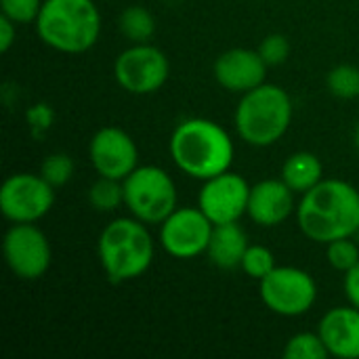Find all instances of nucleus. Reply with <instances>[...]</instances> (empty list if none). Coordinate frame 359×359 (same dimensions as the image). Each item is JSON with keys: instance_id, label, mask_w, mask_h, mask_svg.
Wrapping results in <instances>:
<instances>
[{"instance_id": "1", "label": "nucleus", "mask_w": 359, "mask_h": 359, "mask_svg": "<svg viewBox=\"0 0 359 359\" xmlns=\"http://www.w3.org/2000/svg\"><path fill=\"white\" fill-rule=\"evenodd\" d=\"M297 223L305 238L330 244L359 231V189L343 179H322L301 196Z\"/></svg>"}, {"instance_id": "2", "label": "nucleus", "mask_w": 359, "mask_h": 359, "mask_svg": "<svg viewBox=\"0 0 359 359\" xmlns=\"http://www.w3.org/2000/svg\"><path fill=\"white\" fill-rule=\"evenodd\" d=\"M168 151L175 166L198 181L231 170L236 158L231 135L208 118H187L179 122L170 135Z\"/></svg>"}, {"instance_id": "3", "label": "nucleus", "mask_w": 359, "mask_h": 359, "mask_svg": "<svg viewBox=\"0 0 359 359\" xmlns=\"http://www.w3.org/2000/svg\"><path fill=\"white\" fill-rule=\"evenodd\" d=\"M156 242L149 225L135 217L109 221L97 240V257L107 280L126 284L141 278L154 263Z\"/></svg>"}, {"instance_id": "4", "label": "nucleus", "mask_w": 359, "mask_h": 359, "mask_svg": "<svg viewBox=\"0 0 359 359\" xmlns=\"http://www.w3.org/2000/svg\"><path fill=\"white\" fill-rule=\"evenodd\" d=\"M36 32L57 53H86L101 36L99 6L95 0H44L36 19Z\"/></svg>"}, {"instance_id": "5", "label": "nucleus", "mask_w": 359, "mask_h": 359, "mask_svg": "<svg viewBox=\"0 0 359 359\" xmlns=\"http://www.w3.org/2000/svg\"><path fill=\"white\" fill-rule=\"evenodd\" d=\"M292 99L280 84L263 82L242 95L233 120L242 141L252 147L278 143L292 124Z\"/></svg>"}, {"instance_id": "6", "label": "nucleus", "mask_w": 359, "mask_h": 359, "mask_svg": "<svg viewBox=\"0 0 359 359\" xmlns=\"http://www.w3.org/2000/svg\"><path fill=\"white\" fill-rule=\"evenodd\" d=\"M122 185L124 208L147 225H160L177 208V185L162 166H137Z\"/></svg>"}, {"instance_id": "7", "label": "nucleus", "mask_w": 359, "mask_h": 359, "mask_svg": "<svg viewBox=\"0 0 359 359\" xmlns=\"http://www.w3.org/2000/svg\"><path fill=\"white\" fill-rule=\"evenodd\" d=\"M263 305L282 318L305 316L318 301V284L313 276L301 267H276L259 282Z\"/></svg>"}, {"instance_id": "8", "label": "nucleus", "mask_w": 359, "mask_h": 359, "mask_svg": "<svg viewBox=\"0 0 359 359\" xmlns=\"http://www.w3.org/2000/svg\"><path fill=\"white\" fill-rule=\"evenodd\" d=\"M168 57L151 42L130 44L114 61V78L130 95H154L168 82Z\"/></svg>"}, {"instance_id": "9", "label": "nucleus", "mask_w": 359, "mask_h": 359, "mask_svg": "<svg viewBox=\"0 0 359 359\" xmlns=\"http://www.w3.org/2000/svg\"><path fill=\"white\" fill-rule=\"evenodd\" d=\"M55 204V187L38 172H15L0 187V212L11 223H38Z\"/></svg>"}, {"instance_id": "10", "label": "nucleus", "mask_w": 359, "mask_h": 359, "mask_svg": "<svg viewBox=\"0 0 359 359\" xmlns=\"http://www.w3.org/2000/svg\"><path fill=\"white\" fill-rule=\"evenodd\" d=\"M4 261L19 280H40L53 263V250L46 233L36 223H13L2 240Z\"/></svg>"}, {"instance_id": "11", "label": "nucleus", "mask_w": 359, "mask_h": 359, "mask_svg": "<svg viewBox=\"0 0 359 359\" xmlns=\"http://www.w3.org/2000/svg\"><path fill=\"white\" fill-rule=\"evenodd\" d=\"M215 223L200 206H177L162 223L158 242L175 259H196L206 255Z\"/></svg>"}, {"instance_id": "12", "label": "nucleus", "mask_w": 359, "mask_h": 359, "mask_svg": "<svg viewBox=\"0 0 359 359\" xmlns=\"http://www.w3.org/2000/svg\"><path fill=\"white\" fill-rule=\"evenodd\" d=\"M250 187L252 185L242 175L225 170L212 179L202 181L198 206L215 225L240 221L248 212Z\"/></svg>"}, {"instance_id": "13", "label": "nucleus", "mask_w": 359, "mask_h": 359, "mask_svg": "<svg viewBox=\"0 0 359 359\" xmlns=\"http://www.w3.org/2000/svg\"><path fill=\"white\" fill-rule=\"evenodd\" d=\"M88 158L99 177L124 181L139 166V149L135 139L118 128H99L88 143Z\"/></svg>"}, {"instance_id": "14", "label": "nucleus", "mask_w": 359, "mask_h": 359, "mask_svg": "<svg viewBox=\"0 0 359 359\" xmlns=\"http://www.w3.org/2000/svg\"><path fill=\"white\" fill-rule=\"evenodd\" d=\"M269 65L263 61L259 50L252 48H229L221 53L212 65L215 80L229 93L244 95L265 82Z\"/></svg>"}, {"instance_id": "15", "label": "nucleus", "mask_w": 359, "mask_h": 359, "mask_svg": "<svg viewBox=\"0 0 359 359\" xmlns=\"http://www.w3.org/2000/svg\"><path fill=\"white\" fill-rule=\"evenodd\" d=\"M294 191L282 179H263L250 187L248 217L261 227H278L297 215Z\"/></svg>"}, {"instance_id": "16", "label": "nucleus", "mask_w": 359, "mask_h": 359, "mask_svg": "<svg viewBox=\"0 0 359 359\" xmlns=\"http://www.w3.org/2000/svg\"><path fill=\"white\" fill-rule=\"evenodd\" d=\"M318 332L330 358L359 359V309L351 303L326 311Z\"/></svg>"}, {"instance_id": "17", "label": "nucleus", "mask_w": 359, "mask_h": 359, "mask_svg": "<svg viewBox=\"0 0 359 359\" xmlns=\"http://www.w3.org/2000/svg\"><path fill=\"white\" fill-rule=\"evenodd\" d=\"M248 246H250L248 236L238 221L221 223V225L212 227L206 257L219 269H236L242 265V259H244Z\"/></svg>"}, {"instance_id": "18", "label": "nucleus", "mask_w": 359, "mask_h": 359, "mask_svg": "<svg viewBox=\"0 0 359 359\" xmlns=\"http://www.w3.org/2000/svg\"><path fill=\"white\" fill-rule=\"evenodd\" d=\"M280 179L294 191V194H307L324 179V166L322 160L313 151H294L286 158L282 164Z\"/></svg>"}, {"instance_id": "19", "label": "nucleus", "mask_w": 359, "mask_h": 359, "mask_svg": "<svg viewBox=\"0 0 359 359\" xmlns=\"http://www.w3.org/2000/svg\"><path fill=\"white\" fill-rule=\"evenodd\" d=\"M118 27L122 36L130 40V44H141V42H149L151 36L156 34V19L149 8L141 4H133L120 13Z\"/></svg>"}, {"instance_id": "20", "label": "nucleus", "mask_w": 359, "mask_h": 359, "mask_svg": "<svg viewBox=\"0 0 359 359\" xmlns=\"http://www.w3.org/2000/svg\"><path fill=\"white\" fill-rule=\"evenodd\" d=\"M88 204L97 212H114L124 206V185L118 179L97 177V181L88 189Z\"/></svg>"}, {"instance_id": "21", "label": "nucleus", "mask_w": 359, "mask_h": 359, "mask_svg": "<svg viewBox=\"0 0 359 359\" xmlns=\"http://www.w3.org/2000/svg\"><path fill=\"white\" fill-rule=\"evenodd\" d=\"M282 355L286 359H328L330 353L320 332H299L288 339Z\"/></svg>"}, {"instance_id": "22", "label": "nucleus", "mask_w": 359, "mask_h": 359, "mask_svg": "<svg viewBox=\"0 0 359 359\" xmlns=\"http://www.w3.org/2000/svg\"><path fill=\"white\" fill-rule=\"evenodd\" d=\"M326 86L337 99H358L359 97V67L351 63H341L332 67L326 76Z\"/></svg>"}, {"instance_id": "23", "label": "nucleus", "mask_w": 359, "mask_h": 359, "mask_svg": "<svg viewBox=\"0 0 359 359\" xmlns=\"http://www.w3.org/2000/svg\"><path fill=\"white\" fill-rule=\"evenodd\" d=\"M276 267L278 265H276L273 252L263 244H250L242 259V265H240V269L257 282H261L265 276H269Z\"/></svg>"}, {"instance_id": "24", "label": "nucleus", "mask_w": 359, "mask_h": 359, "mask_svg": "<svg viewBox=\"0 0 359 359\" xmlns=\"http://www.w3.org/2000/svg\"><path fill=\"white\" fill-rule=\"evenodd\" d=\"M326 259L332 269L347 273L359 263V246L353 242V238H339L326 244Z\"/></svg>"}, {"instance_id": "25", "label": "nucleus", "mask_w": 359, "mask_h": 359, "mask_svg": "<svg viewBox=\"0 0 359 359\" xmlns=\"http://www.w3.org/2000/svg\"><path fill=\"white\" fill-rule=\"evenodd\" d=\"M74 160L72 156L63 154V151H57V154H50L42 160L40 164V175L57 189V187H63L65 183L72 181L74 177Z\"/></svg>"}, {"instance_id": "26", "label": "nucleus", "mask_w": 359, "mask_h": 359, "mask_svg": "<svg viewBox=\"0 0 359 359\" xmlns=\"http://www.w3.org/2000/svg\"><path fill=\"white\" fill-rule=\"evenodd\" d=\"M44 0H0V15L8 17L17 25L36 23Z\"/></svg>"}, {"instance_id": "27", "label": "nucleus", "mask_w": 359, "mask_h": 359, "mask_svg": "<svg viewBox=\"0 0 359 359\" xmlns=\"http://www.w3.org/2000/svg\"><path fill=\"white\" fill-rule=\"evenodd\" d=\"M257 50L269 67H276L286 63V59L290 57V42L284 34H267Z\"/></svg>"}, {"instance_id": "28", "label": "nucleus", "mask_w": 359, "mask_h": 359, "mask_svg": "<svg viewBox=\"0 0 359 359\" xmlns=\"http://www.w3.org/2000/svg\"><path fill=\"white\" fill-rule=\"evenodd\" d=\"M25 122L29 126V133L36 137V139H42L50 128H53V122H55V111L50 105L46 103H36L27 109L25 114Z\"/></svg>"}, {"instance_id": "29", "label": "nucleus", "mask_w": 359, "mask_h": 359, "mask_svg": "<svg viewBox=\"0 0 359 359\" xmlns=\"http://www.w3.org/2000/svg\"><path fill=\"white\" fill-rule=\"evenodd\" d=\"M343 290H345L347 301H349L353 307H358L359 309V263L353 267V269H349V271L345 273Z\"/></svg>"}, {"instance_id": "30", "label": "nucleus", "mask_w": 359, "mask_h": 359, "mask_svg": "<svg viewBox=\"0 0 359 359\" xmlns=\"http://www.w3.org/2000/svg\"><path fill=\"white\" fill-rule=\"evenodd\" d=\"M15 42H17V23L0 15V50L8 53Z\"/></svg>"}, {"instance_id": "31", "label": "nucleus", "mask_w": 359, "mask_h": 359, "mask_svg": "<svg viewBox=\"0 0 359 359\" xmlns=\"http://www.w3.org/2000/svg\"><path fill=\"white\" fill-rule=\"evenodd\" d=\"M353 139H355V147H358V151H359V124H358V128H355V137H353Z\"/></svg>"}, {"instance_id": "32", "label": "nucleus", "mask_w": 359, "mask_h": 359, "mask_svg": "<svg viewBox=\"0 0 359 359\" xmlns=\"http://www.w3.org/2000/svg\"><path fill=\"white\" fill-rule=\"evenodd\" d=\"M358 238H359V231H358Z\"/></svg>"}]
</instances>
